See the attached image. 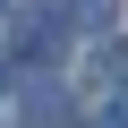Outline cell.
Instances as JSON below:
<instances>
[{
    "label": "cell",
    "mask_w": 128,
    "mask_h": 128,
    "mask_svg": "<svg viewBox=\"0 0 128 128\" xmlns=\"http://www.w3.org/2000/svg\"><path fill=\"white\" fill-rule=\"evenodd\" d=\"M0 86H9V60H0Z\"/></svg>",
    "instance_id": "8992f818"
},
{
    "label": "cell",
    "mask_w": 128,
    "mask_h": 128,
    "mask_svg": "<svg viewBox=\"0 0 128 128\" xmlns=\"http://www.w3.org/2000/svg\"><path fill=\"white\" fill-rule=\"evenodd\" d=\"M9 43H17V60L43 68V60H60V43H68V17H60V9H26V17L9 26Z\"/></svg>",
    "instance_id": "6da1fadb"
},
{
    "label": "cell",
    "mask_w": 128,
    "mask_h": 128,
    "mask_svg": "<svg viewBox=\"0 0 128 128\" xmlns=\"http://www.w3.org/2000/svg\"><path fill=\"white\" fill-rule=\"evenodd\" d=\"M94 94H128V43H102L94 51V77H86Z\"/></svg>",
    "instance_id": "3957f363"
},
{
    "label": "cell",
    "mask_w": 128,
    "mask_h": 128,
    "mask_svg": "<svg viewBox=\"0 0 128 128\" xmlns=\"http://www.w3.org/2000/svg\"><path fill=\"white\" fill-rule=\"evenodd\" d=\"M94 128H128V94H111V102H102V120H94Z\"/></svg>",
    "instance_id": "5b68a950"
},
{
    "label": "cell",
    "mask_w": 128,
    "mask_h": 128,
    "mask_svg": "<svg viewBox=\"0 0 128 128\" xmlns=\"http://www.w3.org/2000/svg\"><path fill=\"white\" fill-rule=\"evenodd\" d=\"M0 17H9V0H0Z\"/></svg>",
    "instance_id": "52a82bcc"
},
{
    "label": "cell",
    "mask_w": 128,
    "mask_h": 128,
    "mask_svg": "<svg viewBox=\"0 0 128 128\" xmlns=\"http://www.w3.org/2000/svg\"><path fill=\"white\" fill-rule=\"evenodd\" d=\"M60 17L86 26V34H111V26H120V0H60Z\"/></svg>",
    "instance_id": "277c9868"
},
{
    "label": "cell",
    "mask_w": 128,
    "mask_h": 128,
    "mask_svg": "<svg viewBox=\"0 0 128 128\" xmlns=\"http://www.w3.org/2000/svg\"><path fill=\"white\" fill-rule=\"evenodd\" d=\"M26 128H68V94L60 86H26Z\"/></svg>",
    "instance_id": "7a4b0ae2"
}]
</instances>
